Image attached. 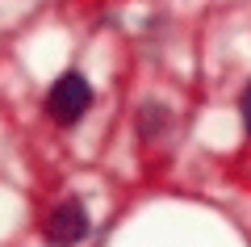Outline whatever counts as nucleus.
<instances>
[{
    "mask_svg": "<svg viewBox=\"0 0 251 247\" xmlns=\"http://www.w3.org/2000/svg\"><path fill=\"white\" fill-rule=\"evenodd\" d=\"M243 122H247V130H251V88L243 92Z\"/></svg>",
    "mask_w": 251,
    "mask_h": 247,
    "instance_id": "4",
    "label": "nucleus"
},
{
    "mask_svg": "<svg viewBox=\"0 0 251 247\" xmlns=\"http://www.w3.org/2000/svg\"><path fill=\"white\" fill-rule=\"evenodd\" d=\"M163 126H168V109H163V105H147V109H143V117H138V134H143V142L159 138Z\"/></svg>",
    "mask_w": 251,
    "mask_h": 247,
    "instance_id": "3",
    "label": "nucleus"
},
{
    "mask_svg": "<svg viewBox=\"0 0 251 247\" xmlns=\"http://www.w3.org/2000/svg\"><path fill=\"white\" fill-rule=\"evenodd\" d=\"M92 105V84L80 76V71H63L59 80L46 92V117L59 126H75Z\"/></svg>",
    "mask_w": 251,
    "mask_h": 247,
    "instance_id": "1",
    "label": "nucleus"
},
{
    "mask_svg": "<svg viewBox=\"0 0 251 247\" xmlns=\"http://www.w3.org/2000/svg\"><path fill=\"white\" fill-rule=\"evenodd\" d=\"M42 235H46L50 247H75L84 235H88V210H84L75 197H72V201H59L50 210V218H46Z\"/></svg>",
    "mask_w": 251,
    "mask_h": 247,
    "instance_id": "2",
    "label": "nucleus"
}]
</instances>
